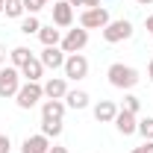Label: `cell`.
Masks as SVG:
<instances>
[{
  "mask_svg": "<svg viewBox=\"0 0 153 153\" xmlns=\"http://www.w3.org/2000/svg\"><path fill=\"white\" fill-rule=\"evenodd\" d=\"M47 150H50V138H47V135H41V133L27 135V138H24V144H21V153H47Z\"/></svg>",
  "mask_w": 153,
  "mask_h": 153,
  "instance_id": "obj_12",
  "label": "cell"
},
{
  "mask_svg": "<svg viewBox=\"0 0 153 153\" xmlns=\"http://www.w3.org/2000/svg\"><path fill=\"white\" fill-rule=\"evenodd\" d=\"M0 153H12V138L6 133H0Z\"/></svg>",
  "mask_w": 153,
  "mask_h": 153,
  "instance_id": "obj_25",
  "label": "cell"
},
{
  "mask_svg": "<svg viewBox=\"0 0 153 153\" xmlns=\"http://www.w3.org/2000/svg\"><path fill=\"white\" fill-rule=\"evenodd\" d=\"M21 88V71L15 65H9V68H0V97L6 100V97H15Z\"/></svg>",
  "mask_w": 153,
  "mask_h": 153,
  "instance_id": "obj_4",
  "label": "cell"
},
{
  "mask_svg": "<svg viewBox=\"0 0 153 153\" xmlns=\"http://www.w3.org/2000/svg\"><path fill=\"white\" fill-rule=\"evenodd\" d=\"M65 100H44L41 103V118L44 121H62L65 118Z\"/></svg>",
  "mask_w": 153,
  "mask_h": 153,
  "instance_id": "obj_13",
  "label": "cell"
},
{
  "mask_svg": "<svg viewBox=\"0 0 153 153\" xmlns=\"http://www.w3.org/2000/svg\"><path fill=\"white\" fill-rule=\"evenodd\" d=\"M62 121H44L41 118V135H47V138H59L62 135Z\"/></svg>",
  "mask_w": 153,
  "mask_h": 153,
  "instance_id": "obj_19",
  "label": "cell"
},
{
  "mask_svg": "<svg viewBox=\"0 0 153 153\" xmlns=\"http://www.w3.org/2000/svg\"><path fill=\"white\" fill-rule=\"evenodd\" d=\"M147 74H150V82H153V59H150V65H147Z\"/></svg>",
  "mask_w": 153,
  "mask_h": 153,
  "instance_id": "obj_32",
  "label": "cell"
},
{
  "mask_svg": "<svg viewBox=\"0 0 153 153\" xmlns=\"http://www.w3.org/2000/svg\"><path fill=\"white\" fill-rule=\"evenodd\" d=\"M115 130L121 135H133L135 130H138V115H133V112H127V109H118V115H115Z\"/></svg>",
  "mask_w": 153,
  "mask_h": 153,
  "instance_id": "obj_9",
  "label": "cell"
},
{
  "mask_svg": "<svg viewBox=\"0 0 153 153\" xmlns=\"http://www.w3.org/2000/svg\"><path fill=\"white\" fill-rule=\"evenodd\" d=\"M47 153H68V147H62V144H50V150Z\"/></svg>",
  "mask_w": 153,
  "mask_h": 153,
  "instance_id": "obj_28",
  "label": "cell"
},
{
  "mask_svg": "<svg viewBox=\"0 0 153 153\" xmlns=\"http://www.w3.org/2000/svg\"><path fill=\"white\" fill-rule=\"evenodd\" d=\"M9 59H12V65H15V68H24V65L33 59V50H30V47H15V50L9 53Z\"/></svg>",
  "mask_w": 153,
  "mask_h": 153,
  "instance_id": "obj_18",
  "label": "cell"
},
{
  "mask_svg": "<svg viewBox=\"0 0 153 153\" xmlns=\"http://www.w3.org/2000/svg\"><path fill=\"white\" fill-rule=\"evenodd\" d=\"M3 6H6V0H0V12H3Z\"/></svg>",
  "mask_w": 153,
  "mask_h": 153,
  "instance_id": "obj_34",
  "label": "cell"
},
{
  "mask_svg": "<svg viewBox=\"0 0 153 153\" xmlns=\"http://www.w3.org/2000/svg\"><path fill=\"white\" fill-rule=\"evenodd\" d=\"M138 6H153V0H135Z\"/></svg>",
  "mask_w": 153,
  "mask_h": 153,
  "instance_id": "obj_31",
  "label": "cell"
},
{
  "mask_svg": "<svg viewBox=\"0 0 153 153\" xmlns=\"http://www.w3.org/2000/svg\"><path fill=\"white\" fill-rule=\"evenodd\" d=\"M3 12H6V18H21V15L27 12V9H24V0H6Z\"/></svg>",
  "mask_w": 153,
  "mask_h": 153,
  "instance_id": "obj_21",
  "label": "cell"
},
{
  "mask_svg": "<svg viewBox=\"0 0 153 153\" xmlns=\"http://www.w3.org/2000/svg\"><path fill=\"white\" fill-rule=\"evenodd\" d=\"M41 88H44V97L47 100H65V94H68V79L65 76H50Z\"/></svg>",
  "mask_w": 153,
  "mask_h": 153,
  "instance_id": "obj_10",
  "label": "cell"
},
{
  "mask_svg": "<svg viewBox=\"0 0 153 153\" xmlns=\"http://www.w3.org/2000/svg\"><path fill=\"white\" fill-rule=\"evenodd\" d=\"M3 62H6V47L0 44V65H3Z\"/></svg>",
  "mask_w": 153,
  "mask_h": 153,
  "instance_id": "obj_30",
  "label": "cell"
},
{
  "mask_svg": "<svg viewBox=\"0 0 153 153\" xmlns=\"http://www.w3.org/2000/svg\"><path fill=\"white\" fill-rule=\"evenodd\" d=\"M41 97H44L41 82H24L18 88V94H15V103H18V109H33Z\"/></svg>",
  "mask_w": 153,
  "mask_h": 153,
  "instance_id": "obj_3",
  "label": "cell"
},
{
  "mask_svg": "<svg viewBox=\"0 0 153 153\" xmlns=\"http://www.w3.org/2000/svg\"><path fill=\"white\" fill-rule=\"evenodd\" d=\"M18 71H21V76H24L27 82H38V79L44 76V65H41V59L33 56L27 65H24V68H18Z\"/></svg>",
  "mask_w": 153,
  "mask_h": 153,
  "instance_id": "obj_15",
  "label": "cell"
},
{
  "mask_svg": "<svg viewBox=\"0 0 153 153\" xmlns=\"http://www.w3.org/2000/svg\"><path fill=\"white\" fill-rule=\"evenodd\" d=\"M144 30H147V36L153 38V15H147V21H144Z\"/></svg>",
  "mask_w": 153,
  "mask_h": 153,
  "instance_id": "obj_26",
  "label": "cell"
},
{
  "mask_svg": "<svg viewBox=\"0 0 153 153\" xmlns=\"http://www.w3.org/2000/svg\"><path fill=\"white\" fill-rule=\"evenodd\" d=\"M130 36H133V24H130L127 18L109 21V24L103 27V41H109V44H118V41H127Z\"/></svg>",
  "mask_w": 153,
  "mask_h": 153,
  "instance_id": "obj_2",
  "label": "cell"
},
{
  "mask_svg": "<svg viewBox=\"0 0 153 153\" xmlns=\"http://www.w3.org/2000/svg\"><path fill=\"white\" fill-rule=\"evenodd\" d=\"M109 21H112V18H109L106 6H94V9H82V15H79V27H82V30H103Z\"/></svg>",
  "mask_w": 153,
  "mask_h": 153,
  "instance_id": "obj_5",
  "label": "cell"
},
{
  "mask_svg": "<svg viewBox=\"0 0 153 153\" xmlns=\"http://www.w3.org/2000/svg\"><path fill=\"white\" fill-rule=\"evenodd\" d=\"M50 9H53V24H56L59 30H68L74 24V6L68 0H56Z\"/></svg>",
  "mask_w": 153,
  "mask_h": 153,
  "instance_id": "obj_8",
  "label": "cell"
},
{
  "mask_svg": "<svg viewBox=\"0 0 153 153\" xmlns=\"http://www.w3.org/2000/svg\"><path fill=\"white\" fill-rule=\"evenodd\" d=\"M85 44H88V30H82V27H79V30H68V33L62 36V44H59V47L71 56V53H79Z\"/></svg>",
  "mask_w": 153,
  "mask_h": 153,
  "instance_id": "obj_7",
  "label": "cell"
},
{
  "mask_svg": "<svg viewBox=\"0 0 153 153\" xmlns=\"http://www.w3.org/2000/svg\"><path fill=\"white\" fill-rule=\"evenodd\" d=\"M106 76H109V82H112L115 88H121V91H130V88H135L138 85V71L135 68H130V65H124V62H115V65H109V71H106Z\"/></svg>",
  "mask_w": 153,
  "mask_h": 153,
  "instance_id": "obj_1",
  "label": "cell"
},
{
  "mask_svg": "<svg viewBox=\"0 0 153 153\" xmlns=\"http://www.w3.org/2000/svg\"><path fill=\"white\" fill-rule=\"evenodd\" d=\"M44 6H47V0H24L27 15H38V9H44Z\"/></svg>",
  "mask_w": 153,
  "mask_h": 153,
  "instance_id": "obj_24",
  "label": "cell"
},
{
  "mask_svg": "<svg viewBox=\"0 0 153 153\" xmlns=\"http://www.w3.org/2000/svg\"><path fill=\"white\" fill-rule=\"evenodd\" d=\"M38 30H41V21L36 15H27V18L21 21V33L24 36H38Z\"/></svg>",
  "mask_w": 153,
  "mask_h": 153,
  "instance_id": "obj_20",
  "label": "cell"
},
{
  "mask_svg": "<svg viewBox=\"0 0 153 153\" xmlns=\"http://www.w3.org/2000/svg\"><path fill=\"white\" fill-rule=\"evenodd\" d=\"M118 109H121V106H115L112 100H100V103H94V121H100V124H112L115 115H118Z\"/></svg>",
  "mask_w": 153,
  "mask_h": 153,
  "instance_id": "obj_14",
  "label": "cell"
},
{
  "mask_svg": "<svg viewBox=\"0 0 153 153\" xmlns=\"http://www.w3.org/2000/svg\"><path fill=\"white\" fill-rule=\"evenodd\" d=\"M62 71H65V79H85L88 76V59L82 56V53H71V56L65 59V65H62Z\"/></svg>",
  "mask_w": 153,
  "mask_h": 153,
  "instance_id": "obj_6",
  "label": "cell"
},
{
  "mask_svg": "<svg viewBox=\"0 0 153 153\" xmlns=\"http://www.w3.org/2000/svg\"><path fill=\"white\" fill-rule=\"evenodd\" d=\"M38 38H41V44H44V47H59V44H62V30H59L56 24L41 27V30H38Z\"/></svg>",
  "mask_w": 153,
  "mask_h": 153,
  "instance_id": "obj_16",
  "label": "cell"
},
{
  "mask_svg": "<svg viewBox=\"0 0 153 153\" xmlns=\"http://www.w3.org/2000/svg\"><path fill=\"white\" fill-rule=\"evenodd\" d=\"M65 106H68V109H85V106H88V94H85L82 88H74V91L68 88V94H65Z\"/></svg>",
  "mask_w": 153,
  "mask_h": 153,
  "instance_id": "obj_17",
  "label": "cell"
},
{
  "mask_svg": "<svg viewBox=\"0 0 153 153\" xmlns=\"http://www.w3.org/2000/svg\"><path fill=\"white\" fill-rule=\"evenodd\" d=\"M121 109H127V112L138 115V112H141V100H138L135 94H124V103H121Z\"/></svg>",
  "mask_w": 153,
  "mask_h": 153,
  "instance_id": "obj_23",
  "label": "cell"
},
{
  "mask_svg": "<svg viewBox=\"0 0 153 153\" xmlns=\"http://www.w3.org/2000/svg\"><path fill=\"white\" fill-rule=\"evenodd\" d=\"M41 65H44V68H50V71H59V68H62V65H65V50H62V47H44V50H41Z\"/></svg>",
  "mask_w": 153,
  "mask_h": 153,
  "instance_id": "obj_11",
  "label": "cell"
},
{
  "mask_svg": "<svg viewBox=\"0 0 153 153\" xmlns=\"http://www.w3.org/2000/svg\"><path fill=\"white\" fill-rule=\"evenodd\" d=\"M79 6H85V9H94V6H100V0H79Z\"/></svg>",
  "mask_w": 153,
  "mask_h": 153,
  "instance_id": "obj_27",
  "label": "cell"
},
{
  "mask_svg": "<svg viewBox=\"0 0 153 153\" xmlns=\"http://www.w3.org/2000/svg\"><path fill=\"white\" fill-rule=\"evenodd\" d=\"M133 153H141V147H135V150H133Z\"/></svg>",
  "mask_w": 153,
  "mask_h": 153,
  "instance_id": "obj_35",
  "label": "cell"
},
{
  "mask_svg": "<svg viewBox=\"0 0 153 153\" xmlns=\"http://www.w3.org/2000/svg\"><path fill=\"white\" fill-rule=\"evenodd\" d=\"M141 153H153V141H144L141 144Z\"/></svg>",
  "mask_w": 153,
  "mask_h": 153,
  "instance_id": "obj_29",
  "label": "cell"
},
{
  "mask_svg": "<svg viewBox=\"0 0 153 153\" xmlns=\"http://www.w3.org/2000/svg\"><path fill=\"white\" fill-rule=\"evenodd\" d=\"M135 133L141 135L144 141H153V118H141V121H138V130H135Z\"/></svg>",
  "mask_w": 153,
  "mask_h": 153,
  "instance_id": "obj_22",
  "label": "cell"
},
{
  "mask_svg": "<svg viewBox=\"0 0 153 153\" xmlns=\"http://www.w3.org/2000/svg\"><path fill=\"white\" fill-rule=\"evenodd\" d=\"M68 3H71V6H79V0H68Z\"/></svg>",
  "mask_w": 153,
  "mask_h": 153,
  "instance_id": "obj_33",
  "label": "cell"
}]
</instances>
